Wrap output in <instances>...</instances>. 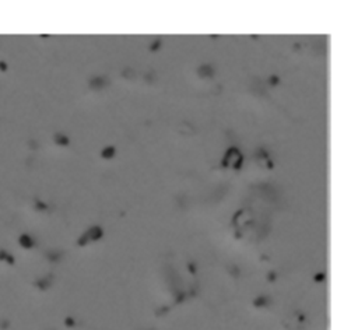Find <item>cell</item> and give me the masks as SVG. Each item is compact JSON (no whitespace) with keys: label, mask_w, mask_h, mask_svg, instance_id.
<instances>
[{"label":"cell","mask_w":358,"mask_h":330,"mask_svg":"<svg viewBox=\"0 0 358 330\" xmlns=\"http://www.w3.org/2000/svg\"><path fill=\"white\" fill-rule=\"evenodd\" d=\"M223 164L225 167H231V168H239L241 164H242V155L239 154V151L237 148H231V150L227 153L225 158H224Z\"/></svg>","instance_id":"obj_1"},{"label":"cell","mask_w":358,"mask_h":330,"mask_svg":"<svg viewBox=\"0 0 358 330\" xmlns=\"http://www.w3.org/2000/svg\"><path fill=\"white\" fill-rule=\"evenodd\" d=\"M113 153H115V151H113V148H106V150L102 153V157H105V158H109V157L113 155Z\"/></svg>","instance_id":"obj_2"}]
</instances>
